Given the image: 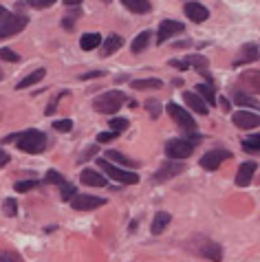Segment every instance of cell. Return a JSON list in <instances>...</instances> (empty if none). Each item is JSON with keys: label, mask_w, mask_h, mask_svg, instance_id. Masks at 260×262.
I'll list each match as a JSON object with an SVG mask.
<instances>
[{"label": "cell", "mask_w": 260, "mask_h": 262, "mask_svg": "<svg viewBox=\"0 0 260 262\" xmlns=\"http://www.w3.org/2000/svg\"><path fill=\"white\" fill-rule=\"evenodd\" d=\"M124 102H126V95L122 91H106L95 99V102H93V106H95L97 112L112 115V112H117L119 108H122Z\"/></svg>", "instance_id": "1"}, {"label": "cell", "mask_w": 260, "mask_h": 262, "mask_svg": "<svg viewBox=\"0 0 260 262\" xmlns=\"http://www.w3.org/2000/svg\"><path fill=\"white\" fill-rule=\"evenodd\" d=\"M18 148L22 152H29V154H40L46 148V137L40 130H26V132H20L18 139H16Z\"/></svg>", "instance_id": "2"}, {"label": "cell", "mask_w": 260, "mask_h": 262, "mask_svg": "<svg viewBox=\"0 0 260 262\" xmlns=\"http://www.w3.org/2000/svg\"><path fill=\"white\" fill-rule=\"evenodd\" d=\"M97 165L102 167V172H106V177L115 179L117 183H122V185H135V183H139V177L135 172L122 170L119 165H112V163H108V161H102V159H97Z\"/></svg>", "instance_id": "3"}, {"label": "cell", "mask_w": 260, "mask_h": 262, "mask_svg": "<svg viewBox=\"0 0 260 262\" xmlns=\"http://www.w3.org/2000/svg\"><path fill=\"white\" fill-rule=\"evenodd\" d=\"M26 22H29L26 16H20V13H5V18L0 20V40L20 33L26 26Z\"/></svg>", "instance_id": "4"}, {"label": "cell", "mask_w": 260, "mask_h": 262, "mask_svg": "<svg viewBox=\"0 0 260 262\" xmlns=\"http://www.w3.org/2000/svg\"><path fill=\"white\" fill-rule=\"evenodd\" d=\"M192 152H194V143H192V141H185V139H170L168 143H165V154H168L172 161L188 159Z\"/></svg>", "instance_id": "5"}, {"label": "cell", "mask_w": 260, "mask_h": 262, "mask_svg": "<svg viewBox=\"0 0 260 262\" xmlns=\"http://www.w3.org/2000/svg\"><path fill=\"white\" fill-rule=\"evenodd\" d=\"M165 110H168V115H170L172 122H177V126H181V128L190 130V132L196 128V122L192 119V115H190V110H188V108H181L179 104L170 102L168 106H165Z\"/></svg>", "instance_id": "6"}, {"label": "cell", "mask_w": 260, "mask_h": 262, "mask_svg": "<svg viewBox=\"0 0 260 262\" xmlns=\"http://www.w3.org/2000/svg\"><path fill=\"white\" fill-rule=\"evenodd\" d=\"M71 205H73V210H77V212H91V210H97V207L106 205V198L91 196V194H82V196L75 194V196L71 198Z\"/></svg>", "instance_id": "7"}, {"label": "cell", "mask_w": 260, "mask_h": 262, "mask_svg": "<svg viewBox=\"0 0 260 262\" xmlns=\"http://www.w3.org/2000/svg\"><path fill=\"white\" fill-rule=\"evenodd\" d=\"M185 170L183 163H179V161H165V163L159 167V170L152 174V183H163V181H168L172 177H177V174H181Z\"/></svg>", "instance_id": "8"}, {"label": "cell", "mask_w": 260, "mask_h": 262, "mask_svg": "<svg viewBox=\"0 0 260 262\" xmlns=\"http://www.w3.org/2000/svg\"><path fill=\"white\" fill-rule=\"evenodd\" d=\"M225 159H232L229 150H210L208 154H203V157H201V167H203V170H210V172L218 170Z\"/></svg>", "instance_id": "9"}, {"label": "cell", "mask_w": 260, "mask_h": 262, "mask_svg": "<svg viewBox=\"0 0 260 262\" xmlns=\"http://www.w3.org/2000/svg\"><path fill=\"white\" fill-rule=\"evenodd\" d=\"M183 22H177V20H163L161 24H159V33H157V44H163L168 42L172 36H177V33H183Z\"/></svg>", "instance_id": "10"}, {"label": "cell", "mask_w": 260, "mask_h": 262, "mask_svg": "<svg viewBox=\"0 0 260 262\" xmlns=\"http://www.w3.org/2000/svg\"><path fill=\"white\" fill-rule=\"evenodd\" d=\"M232 122H234L236 128H241V130H251V128H256V126L260 124V117L256 115V112H251V110H238L232 115Z\"/></svg>", "instance_id": "11"}, {"label": "cell", "mask_w": 260, "mask_h": 262, "mask_svg": "<svg viewBox=\"0 0 260 262\" xmlns=\"http://www.w3.org/2000/svg\"><path fill=\"white\" fill-rule=\"evenodd\" d=\"M183 11H185V16H188L192 22H196V24H201V22H205V20L210 18V11H208V7H203L201 3H185V7H183Z\"/></svg>", "instance_id": "12"}, {"label": "cell", "mask_w": 260, "mask_h": 262, "mask_svg": "<svg viewBox=\"0 0 260 262\" xmlns=\"http://www.w3.org/2000/svg\"><path fill=\"white\" fill-rule=\"evenodd\" d=\"M256 161H247V163H243L238 167V174H236V185L238 187H247L251 183V179H254L256 174Z\"/></svg>", "instance_id": "13"}, {"label": "cell", "mask_w": 260, "mask_h": 262, "mask_svg": "<svg viewBox=\"0 0 260 262\" xmlns=\"http://www.w3.org/2000/svg\"><path fill=\"white\" fill-rule=\"evenodd\" d=\"M183 102H185V106H188V108H192L194 112H198V115H208V112H210L208 104H205L203 99L196 95V93L185 91V93H183Z\"/></svg>", "instance_id": "14"}, {"label": "cell", "mask_w": 260, "mask_h": 262, "mask_svg": "<svg viewBox=\"0 0 260 262\" xmlns=\"http://www.w3.org/2000/svg\"><path fill=\"white\" fill-rule=\"evenodd\" d=\"M124 46V38L117 36V33H110L108 38H104V44H102V57H108L112 55L115 51H119Z\"/></svg>", "instance_id": "15"}, {"label": "cell", "mask_w": 260, "mask_h": 262, "mask_svg": "<svg viewBox=\"0 0 260 262\" xmlns=\"http://www.w3.org/2000/svg\"><path fill=\"white\" fill-rule=\"evenodd\" d=\"M258 60V46L256 44H245L238 57L234 60V66H241V64H249V62H256Z\"/></svg>", "instance_id": "16"}, {"label": "cell", "mask_w": 260, "mask_h": 262, "mask_svg": "<svg viewBox=\"0 0 260 262\" xmlns=\"http://www.w3.org/2000/svg\"><path fill=\"white\" fill-rule=\"evenodd\" d=\"M79 181H82L84 185H91V187H104L106 185V179L102 177L99 172H95V170H82V174H79Z\"/></svg>", "instance_id": "17"}, {"label": "cell", "mask_w": 260, "mask_h": 262, "mask_svg": "<svg viewBox=\"0 0 260 262\" xmlns=\"http://www.w3.org/2000/svg\"><path fill=\"white\" fill-rule=\"evenodd\" d=\"M172 223V216L168 212H159V214H155V220H152V234L155 236H159V234H163L165 231V227H168Z\"/></svg>", "instance_id": "18"}, {"label": "cell", "mask_w": 260, "mask_h": 262, "mask_svg": "<svg viewBox=\"0 0 260 262\" xmlns=\"http://www.w3.org/2000/svg\"><path fill=\"white\" fill-rule=\"evenodd\" d=\"M201 253L212 262H221V258H223V249H221V245H216V243H205L201 247Z\"/></svg>", "instance_id": "19"}, {"label": "cell", "mask_w": 260, "mask_h": 262, "mask_svg": "<svg viewBox=\"0 0 260 262\" xmlns=\"http://www.w3.org/2000/svg\"><path fill=\"white\" fill-rule=\"evenodd\" d=\"M106 159L115 161L117 165H124V167H137V165H139V161H135V159H128V157H126V154L117 152V150H108V152H106Z\"/></svg>", "instance_id": "20"}, {"label": "cell", "mask_w": 260, "mask_h": 262, "mask_svg": "<svg viewBox=\"0 0 260 262\" xmlns=\"http://www.w3.org/2000/svg\"><path fill=\"white\" fill-rule=\"evenodd\" d=\"M122 5L132 13H148L152 9V5L148 0H122Z\"/></svg>", "instance_id": "21"}, {"label": "cell", "mask_w": 260, "mask_h": 262, "mask_svg": "<svg viewBox=\"0 0 260 262\" xmlns=\"http://www.w3.org/2000/svg\"><path fill=\"white\" fill-rule=\"evenodd\" d=\"M99 44H102V36H99V33H84V38L79 40V46H82L84 51H93V49H97Z\"/></svg>", "instance_id": "22"}, {"label": "cell", "mask_w": 260, "mask_h": 262, "mask_svg": "<svg viewBox=\"0 0 260 262\" xmlns=\"http://www.w3.org/2000/svg\"><path fill=\"white\" fill-rule=\"evenodd\" d=\"M194 91H198V93H196L198 97H205V99H208V104H210V106H214V104H216V95H214V86H212V82H208V84H198Z\"/></svg>", "instance_id": "23"}, {"label": "cell", "mask_w": 260, "mask_h": 262, "mask_svg": "<svg viewBox=\"0 0 260 262\" xmlns=\"http://www.w3.org/2000/svg\"><path fill=\"white\" fill-rule=\"evenodd\" d=\"M150 38H152V33H150V31H141V33H139V36H137L135 40H132V46H130V49H132V53H139V51H143L146 46L150 44Z\"/></svg>", "instance_id": "24"}, {"label": "cell", "mask_w": 260, "mask_h": 262, "mask_svg": "<svg viewBox=\"0 0 260 262\" xmlns=\"http://www.w3.org/2000/svg\"><path fill=\"white\" fill-rule=\"evenodd\" d=\"M44 69H38V71H33L31 73V75H26L24 79H22V82H20L18 84V91H22V89H29V86H33V84H38L40 82V79H44Z\"/></svg>", "instance_id": "25"}, {"label": "cell", "mask_w": 260, "mask_h": 262, "mask_svg": "<svg viewBox=\"0 0 260 262\" xmlns=\"http://www.w3.org/2000/svg\"><path fill=\"white\" fill-rule=\"evenodd\" d=\"M163 82L161 79H135L132 89L135 91H148V89H161Z\"/></svg>", "instance_id": "26"}, {"label": "cell", "mask_w": 260, "mask_h": 262, "mask_svg": "<svg viewBox=\"0 0 260 262\" xmlns=\"http://www.w3.org/2000/svg\"><path fill=\"white\" fill-rule=\"evenodd\" d=\"M234 102H236L238 106H249V108H258V102H256V99L249 97V95H245V93H241V91L234 93Z\"/></svg>", "instance_id": "27"}, {"label": "cell", "mask_w": 260, "mask_h": 262, "mask_svg": "<svg viewBox=\"0 0 260 262\" xmlns=\"http://www.w3.org/2000/svg\"><path fill=\"white\" fill-rule=\"evenodd\" d=\"M185 64H188V69L190 66H194V69H198V71L208 69V60H205L203 55H188L185 57Z\"/></svg>", "instance_id": "28"}, {"label": "cell", "mask_w": 260, "mask_h": 262, "mask_svg": "<svg viewBox=\"0 0 260 262\" xmlns=\"http://www.w3.org/2000/svg\"><path fill=\"white\" fill-rule=\"evenodd\" d=\"M243 148L249 152H258L260 150V134H251V137L243 139Z\"/></svg>", "instance_id": "29"}, {"label": "cell", "mask_w": 260, "mask_h": 262, "mask_svg": "<svg viewBox=\"0 0 260 262\" xmlns=\"http://www.w3.org/2000/svg\"><path fill=\"white\" fill-rule=\"evenodd\" d=\"M110 130L119 134V132H124V130H128V119H124V117H115V119H110Z\"/></svg>", "instance_id": "30"}, {"label": "cell", "mask_w": 260, "mask_h": 262, "mask_svg": "<svg viewBox=\"0 0 260 262\" xmlns=\"http://www.w3.org/2000/svg\"><path fill=\"white\" fill-rule=\"evenodd\" d=\"M146 110H148V115L152 119H157L159 115H161V104H159L157 99H148V102H146Z\"/></svg>", "instance_id": "31"}, {"label": "cell", "mask_w": 260, "mask_h": 262, "mask_svg": "<svg viewBox=\"0 0 260 262\" xmlns=\"http://www.w3.org/2000/svg\"><path fill=\"white\" fill-rule=\"evenodd\" d=\"M16 212H18V203H16V198H7L5 203H3V214L5 216H16Z\"/></svg>", "instance_id": "32"}, {"label": "cell", "mask_w": 260, "mask_h": 262, "mask_svg": "<svg viewBox=\"0 0 260 262\" xmlns=\"http://www.w3.org/2000/svg\"><path fill=\"white\" fill-rule=\"evenodd\" d=\"M44 181H46V183H51V185H62L64 177L57 170H49V172H46V177H44Z\"/></svg>", "instance_id": "33"}, {"label": "cell", "mask_w": 260, "mask_h": 262, "mask_svg": "<svg viewBox=\"0 0 260 262\" xmlns=\"http://www.w3.org/2000/svg\"><path fill=\"white\" fill-rule=\"evenodd\" d=\"M0 262H22V256L18 251H3L0 253Z\"/></svg>", "instance_id": "34"}, {"label": "cell", "mask_w": 260, "mask_h": 262, "mask_svg": "<svg viewBox=\"0 0 260 262\" xmlns=\"http://www.w3.org/2000/svg\"><path fill=\"white\" fill-rule=\"evenodd\" d=\"M53 128H55L57 132H71L73 130V122L71 119H60V122L53 124Z\"/></svg>", "instance_id": "35"}, {"label": "cell", "mask_w": 260, "mask_h": 262, "mask_svg": "<svg viewBox=\"0 0 260 262\" xmlns=\"http://www.w3.org/2000/svg\"><path fill=\"white\" fill-rule=\"evenodd\" d=\"M0 60H5V62H18L20 55L11 49H0Z\"/></svg>", "instance_id": "36"}, {"label": "cell", "mask_w": 260, "mask_h": 262, "mask_svg": "<svg viewBox=\"0 0 260 262\" xmlns=\"http://www.w3.org/2000/svg\"><path fill=\"white\" fill-rule=\"evenodd\" d=\"M38 185V181H18L16 183V192H29V190H33V187Z\"/></svg>", "instance_id": "37"}, {"label": "cell", "mask_w": 260, "mask_h": 262, "mask_svg": "<svg viewBox=\"0 0 260 262\" xmlns=\"http://www.w3.org/2000/svg\"><path fill=\"white\" fill-rule=\"evenodd\" d=\"M60 187H62V198H64V200H71L73 196H75V187L69 185V183H66V181H64V183L60 185Z\"/></svg>", "instance_id": "38"}, {"label": "cell", "mask_w": 260, "mask_h": 262, "mask_svg": "<svg viewBox=\"0 0 260 262\" xmlns=\"http://www.w3.org/2000/svg\"><path fill=\"white\" fill-rule=\"evenodd\" d=\"M64 95H66V93H62V95H57V97H55V99H53V102H51L49 106H46V108H44V115H46V117H49V115H53V112H55V110H57V108H55V106H57V102H60V99H62Z\"/></svg>", "instance_id": "39"}, {"label": "cell", "mask_w": 260, "mask_h": 262, "mask_svg": "<svg viewBox=\"0 0 260 262\" xmlns=\"http://www.w3.org/2000/svg\"><path fill=\"white\" fill-rule=\"evenodd\" d=\"M55 0H29L31 7H36V9H46V7H51Z\"/></svg>", "instance_id": "40"}, {"label": "cell", "mask_w": 260, "mask_h": 262, "mask_svg": "<svg viewBox=\"0 0 260 262\" xmlns=\"http://www.w3.org/2000/svg\"><path fill=\"white\" fill-rule=\"evenodd\" d=\"M115 137H117V134L112 132V130L110 132H99L97 134V143H108V141H112Z\"/></svg>", "instance_id": "41"}, {"label": "cell", "mask_w": 260, "mask_h": 262, "mask_svg": "<svg viewBox=\"0 0 260 262\" xmlns=\"http://www.w3.org/2000/svg\"><path fill=\"white\" fill-rule=\"evenodd\" d=\"M106 71H91V73H84V75H79V79H93V77H104Z\"/></svg>", "instance_id": "42"}, {"label": "cell", "mask_w": 260, "mask_h": 262, "mask_svg": "<svg viewBox=\"0 0 260 262\" xmlns=\"http://www.w3.org/2000/svg\"><path fill=\"white\" fill-rule=\"evenodd\" d=\"M9 161H11V157H9V154H7L5 150H3V148H0V167H5L7 163H9Z\"/></svg>", "instance_id": "43"}, {"label": "cell", "mask_w": 260, "mask_h": 262, "mask_svg": "<svg viewBox=\"0 0 260 262\" xmlns=\"http://www.w3.org/2000/svg\"><path fill=\"white\" fill-rule=\"evenodd\" d=\"M170 66H175V69H181V71L188 69V64H185V62H179V60H170Z\"/></svg>", "instance_id": "44"}, {"label": "cell", "mask_w": 260, "mask_h": 262, "mask_svg": "<svg viewBox=\"0 0 260 262\" xmlns=\"http://www.w3.org/2000/svg\"><path fill=\"white\" fill-rule=\"evenodd\" d=\"M79 3H84V0H64V5H66V7H77Z\"/></svg>", "instance_id": "45"}, {"label": "cell", "mask_w": 260, "mask_h": 262, "mask_svg": "<svg viewBox=\"0 0 260 262\" xmlns=\"http://www.w3.org/2000/svg\"><path fill=\"white\" fill-rule=\"evenodd\" d=\"M221 106H223V110H225V112L229 110V102H227V99H225V97L221 99Z\"/></svg>", "instance_id": "46"}, {"label": "cell", "mask_w": 260, "mask_h": 262, "mask_svg": "<svg viewBox=\"0 0 260 262\" xmlns=\"http://www.w3.org/2000/svg\"><path fill=\"white\" fill-rule=\"evenodd\" d=\"M64 26H69V29H73V22H71V18H64V22H62Z\"/></svg>", "instance_id": "47"}, {"label": "cell", "mask_w": 260, "mask_h": 262, "mask_svg": "<svg viewBox=\"0 0 260 262\" xmlns=\"http://www.w3.org/2000/svg\"><path fill=\"white\" fill-rule=\"evenodd\" d=\"M137 227H139V223H137V220H132V223H130V231H135Z\"/></svg>", "instance_id": "48"}, {"label": "cell", "mask_w": 260, "mask_h": 262, "mask_svg": "<svg viewBox=\"0 0 260 262\" xmlns=\"http://www.w3.org/2000/svg\"><path fill=\"white\" fill-rule=\"evenodd\" d=\"M5 13H7V11H5V7H0V20L5 18Z\"/></svg>", "instance_id": "49"}]
</instances>
